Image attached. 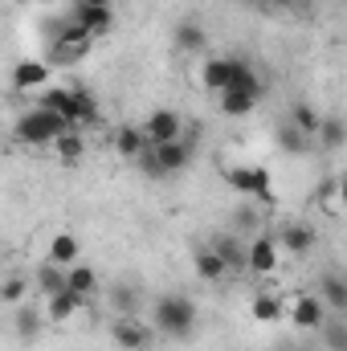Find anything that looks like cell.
I'll return each mask as SVG.
<instances>
[{
    "label": "cell",
    "mask_w": 347,
    "mask_h": 351,
    "mask_svg": "<svg viewBox=\"0 0 347 351\" xmlns=\"http://www.w3.org/2000/svg\"><path fill=\"white\" fill-rule=\"evenodd\" d=\"M66 131H70V119H62V114H53L45 106H29L12 127L16 143H29V147H53Z\"/></svg>",
    "instance_id": "6da1fadb"
},
{
    "label": "cell",
    "mask_w": 347,
    "mask_h": 351,
    "mask_svg": "<svg viewBox=\"0 0 347 351\" xmlns=\"http://www.w3.org/2000/svg\"><path fill=\"white\" fill-rule=\"evenodd\" d=\"M156 331H164L168 339H188L196 331V302L188 294H160L152 306Z\"/></svg>",
    "instance_id": "7a4b0ae2"
},
{
    "label": "cell",
    "mask_w": 347,
    "mask_h": 351,
    "mask_svg": "<svg viewBox=\"0 0 347 351\" xmlns=\"http://www.w3.org/2000/svg\"><path fill=\"white\" fill-rule=\"evenodd\" d=\"M135 164L147 176H176L192 164V147H188L184 139H180V143H160V147H152L147 156H139Z\"/></svg>",
    "instance_id": "3957f363"
},
{
    "label": "cell",
    "mask_w": 347,
    "mask_h": 351,
    "mask_svg": "<svg viewBox=\"0 0 347 351\" xmlns=\"http://www.w3.org/2000/svg\"><path fill=\"white\" fill-rule=\"evenodd\" d=\"M225 184L241 196H254L261 204H274V176L265 168H229L225 172Z\"/></svg>",
    "instance_id": "277c9868"
},
{
    "label": "cell",
    "mask_w": 347,
    "mask_h": 351,
    "mask_svg": "<svg viewBox=\"0 0 347 351\" xmlns=\"http://www.w3.org/2000/svg\"><path fill=\"white\" fill-rule=\"evenodd\" d=\"M286 315H290V323L298 331H323V323L331 319V311H327V302L319 294H294L286 302Z\"/></svg>",
    "instance_id": "5b68a950"
},
{
    "label": "cell",
    "mask_w": 347,
    "mask_h": 351,
    "mask_svg": "<svg viewBox=\"0 0 347 351\" xmlns=\"http://www.w3.org/2000/svg\"><path fill=\"white\" fill-rule=\"evenodd\" d=\"M143 135H147L152 147H160V143H180V139H184V119H180L176 110H152V119L143 123Z\"/></svg>",
    "instance_id": "8992f818"
},
{
    "label": "cell",
    "mask_w": 347,
    "mask_h": 351,
    "mask_svg": "<svg viewBox=\"0 0 347 351\" xmlns=\"http://www.w3.org/2000/svg\"><path fill=\"white\" fill-rule=\"evenodd\" d=\"M110 335H115V343L123 351H147L152 339H156V331H152L147 323H139L135 315H123V319L110 327Z\"/></svg>",
    "instance_id": "52a82bcc"
},
{
    "label": "cell",
    "mask_w": 347,
    "mask_h": 351,
    "mask_svg": "<svg viewBox=\"0 0 347 351\" xmlns=\"http://www.w3.org/2000/svg\"><path fill=\"white\" fill-rule=\"evenodd\" d=\"M49 78H53V70H49V62H41V58H25V62H16V70H12V90H21V94H41V90L49 86Z\"/></svg>",
    "instance_id": "ba28073f"
},
{
    "label": "cell",
    "mask_w": 347,
    "mask_h": 351,
    "mask_svg": "<svg viewBox=\"0 0 347 351\" xmlns=\"http://www.w3.org/2000/svg\"><path fill=\"white\" fill-rule=\"evenodd\" d=\"M208 245L225 258L229 274H250V241H246V237H237V233H217Z\"/></svg>",
    "instance_id": "9c48e42d"
},
{
    "label": "cell",
    "mask_w": 347,
    "mask_h": 351,
    "mask_svg": "<svg viewBox=\"0 0 347 351\" xmlns=\"http://www.w3.org/2000/svg\"><path fill=\"white\" fill-rule=\"evenodd\" d=\"M278 237L274 233H258V237H250V274H274L278 262H282V254H278Z\"/></svg>",
    "instance_id": "30bf717a"
},
{
    "label": "cell",
    "mask_w": 347,
    "mask_h": 351,
    "mask_svg": "<svg viewBox=\"0 0 347 351\" xmlns=\"http://www.w3.org/2000/svg\"><path fill=\"white\" fill-rule=\"evenodd\" d=\"M110 147H115V156H119V160H139V156H147V152H152V143H147L143 127H131V123H123V127L110 135Z\"/></svg>",
    "instance_id": "8fae6325"
},
{
    "label": "cell",
    "mask_w": 347,
    "mask_h": 351,
    "mask_svg": "<svg viewBox=\"0 0 347 351\" xmlns=\"http://www.w3.org/2000/svg\"><path fill=\"white\" fill-rule=\"evenodd\" d=\"M82 306H86V294H78V290L66 286L62 294L45 298V319H49V323H66V319H74Z\"/></svg>",
    "instance_id": "7c38bea8"
},
{
    "label": "cell",
    "mask_w": 347,
    "mask_h": 351,
    "mask_svg": "<svg viewBox=\"0 0 347 351\" xmlns=\"http://www.w3.org/2000/svg\"><path fill=\"white\" fill-rule=\"evenodd\" d=\"M192 265H196V278H200V282H221V278L229 274L225 258H221L213 245H196V250H192Z\"/></svg>",
    "instance_id": "4fadbf2b"
},
{
    "label": "cell",
    "mask_w": 347,
    "mask_h": 351,
    "mask_svg": "<svg viewBox=\"0 0 347 351\" xmlns=\"http://www.w3.org/2000/svg\"><path fill=\"white\" fill-rule=\"evenodd\" d=\"M70 16L86 29L94 41H98V37H106V33H110V25H115L110 8H82V4H70Z\"/></svg>",
    "instance_id": "5bb4252c"
},
{
    "label": "cell",
    "mask_w": 347,
    "mask_h": 351,
    "mask_svg": "<svg viewBox=\"0 0 347 351\" xmlns=\"http://www.w3.org/2000/svg\"><path fill=\"white\" fill-rule=\"evenodd\" d=\"M33 286H37L45 298H53V294H62V290L70 286V269H66V265H53V262L37 265V269H33Z\"/></svg>",
    "instance_id": "9a60e30c"
},
{
    "label": "cell",
    "mask_w": 347,
    "mask_h": 351,
    "mask_svg": "<svg viewBox=\"0 0 347 351\" xmlns=\"http://www.w3.org/2000/svg\"><path fill=\"white\" fill-rule=\"evenodd\" d=\"M278 241L290 250V254H311L315 250V229L307 225V221H290V225H282V233H278Z\"/></svg>",
    "instance_id": "2e32d148"
},
{
    "label": "cell",
    "mask_w": 347,
    "mask_h": 351,
    "mask_svg": "<svg viewBox=\"0 0 347 351\" xmlns=\"http://www.w3.org/2000/svg\"><path fill=\"white\" fill-rule=\"evenodd\" d=\"M319 298L327 302V311L347 315V278L344 274H323V282H319Z\"/></svg>",
    "instance_id": "e0dca14e"
},
{
    "label": "cell",
    "mask_w": 347,
    "mask_h": 351,
    "mask_svg": "<svg viewBox=\"0 0 347 351\" xmlns=\"http://www.w3.org/2000/svg\"><path fill=\"white\" fill-rule=\"evenodd\" d=\"M16 315H12V331H16V339H25V343H33L37 335H41V311L33 306V302H21V306H12Z\"/></svg>",
    "instance_id": "ac0fdd59"
},
{
    "label": "cell",
    "mask_w": 347,
    "mask_h": 351,
    "mask_svg": "<svg viewBox=\"0 0 347 351\" xmlns=\"http://www.w3.org/2000/svg\"><path fill=\"white\" fill-rule=\"evenodd\" d=\"M258 98L261 94H254V90H225V94H221V110H225L229 119H246V114H254Z\"/></svg>",
    "instance_id": "d6986e66"
},
{
    "label": "cell",
    "mask_w": 347,
    "mask_h": 351,
    "mask_svg": "<svg viewBox=\"0 0 347 351\" xmlns=\"http://www.w3.org/2000/svg\"><path fill=\"white\" fill-rule=\"evenodd\" d=\"M53 152H58L62 164H78V160L86 156V135H82V127H70V131L53 143Z\"/></svg>",
    "instance_id": "ffe728a7"
},
{
    "label": "cell",
    "mask_w": 347,
    "mask_h": 351,
    "mask_svg": "<svg viewBox=\"0 0 347 351\" xmlns=\"http://www.w3.org/2000/svg\"><path fill=\"white\" fill-rule=\"evenodd\" d=\"M286 123H290V127H298L302 135H311V139H315V135H319V127H323V114H319L311 102H294Z\"/></svg>",
    "instance_id": "44dd1931"
},
{
    "label": "cell",
    "mask_w": 347,
    "mask_h": 351,
    "mask_svg": "<svg viewBox=\"0 0 347 351\" xmlns=\"http://www.w3.org/2000/svg\"><path fill=\"white\" fill-rule=\"evenodd\" d=\"M200 82H204V90L225 94V90H229V58H208V62L200 66Z\"/></svg>",
    "instance_id": "7402d4cb"
},
{
    "label": "cell",
    "mask_w": 347,
    "mask_h": 351,
    "mask_svg": "<svg viewBox=\"0 0 347 351\" xmlns=\"http://www.w3.org/2000/svg\"><path fill=\"white\" fill-rule=\"evenodd\" d=\"M229 90H254V94H261L258 74H254V66L246 58H229Z\"/></svg>",
    "instance_id": "603a6c76"
},
{
    "label": "cell",
    "mask_w": 347,
    "mask_h": 351,
    "mask_svg": "<svg viewBox=\"0 0 347 351\" xmlns=\"http://www.w3.org/2000/svg\"><path fill=\"white\" fill-rule=\"evenodd\" d=\"M49 262L53 265H78V237L74 233H58L53 241H49Z\"/></svg>",
    "instance_id": "cb8c5ba5"
},
{
    "label": "cell",
    "mask_w": 347,
    "mask_h": 351,
    "mask_svg": "<svg viewBox=\"0 0 347 351\" xmlns=\"http://www.w3.org/2000/svg\"><path fill=\"white\" fill-rule=\"evenodd\" d=\"M250 315H254L258 323H278V319L286 315V302H282L278 294H254V302H250Z\"/></svg>",
    "instance_id": "d4e9b609"
},
{
    "label": "cell",
    "mask_w": 347,
    "mask_h": 351,
    "mask_svg": "<svg viewBox=\"0 0 347 351\" xmlns=\"http://www.w3.org/2000/svg\"><path fill=\"white\" fill-rule=\"evenodd\" d=\"M327 152H335V147H344L347 143V123L339 114H323V127H319V135H315Z\"/></svg>",
    "instance_id": "484cf974"
},
{
    "label": "cell",
    "mask_w": 347,
    "mask_h": 351,
    "mask_svg": "<svg viewBox=\"0 0 347 351\" xmlns=\"http://www.w3.org/2000/svg\"><path fill=\"white\" fill-rule=\"evenodd\" d=\"M204 29L196 25V21H180V29H176V49H184V53H196V49H204Z\"/></svg>",
    "instance_id": "4316f807"
},
{
    "label": "cell",
    "mask_w": 347,
    "mask_h": 351,
    "mask_svg": "<svg viewBox=\"0 0 347 351\" xmlns=\"http://www.w3.org/2000/svg\"><path fill=\"white\" fill-rule=\"evenodd\" d=\"M70 290H78V294H98V269L94 265H70Z\"/></svg>",
    "instance_id": "83f0119b"
},
{
    "label": "cell",
    "mask_w": 347,
    "mask_h": 351,
    "mask_svg": "<svg viewBox=\"0 0 347 351\" xmlns=\"http://www.w3.org/2000/svg\"><path fill=\"white\" fill-rule=\"evenodd\" d=\"M274 139H278V147H282V152H290V156H302V152H307V143H311V135H302V131H298V127H290V123H282Z\"/></svg>",
    "instance_id": "f1b7e54d"
},
{
    "label": "cell",
    "mask_w": 347,
    "mask_h": 351,
    "mask_svg": "<svg viewBox=\"0 0 347 351\" xmlns=\"http://www.w3.org/2000/svg\"><path fill=\"white\" fill-rule=\"evenodd\" d=\"M229 233H237V237H246V241H250V237H258V233H261L258 213H254V208H237V213H233V221H229Z\"/></svg>",
    "instance_id": "f546056e"
},
{
    "label": "cell",
    "mask_w": 347,
    "mask_h": 351,
    "mask_svg": "<svg viewBox=\"0 0 347 351\" xmlns=\"http://www.w3.org/2000/svg\"><path fill=\"white\" fill-rule=\"evenodd\" d=\"M110 306H115L119 315H135V311H139V294L123 282V286H115V290H110Z\"/></svg>",
    "instance_id": "4dcf8cb0"
},
{
    "label": "cell",
    "mask_w": 347,
    "mask_h": 351,
    "mask_svg": "<svg viewBox=\"0 0 347 351\" xmlns=\"http://www.w3.org/2000/svg\"><path fill=\"white\" fill-rule=\"evenodd\" d=\"M25 290H29V282H25L21 274H12V278L0 286V302H4V306H21V302H25Z\"/></svg>",
    "instance_id": "1f68e13d"
},
{
    "label": "cell",
    "mask_w": 347,
    "mask_h": 351,
    "mask_svg": "<svg viewBox=\"0 0 347 351\" xmlns=\"http://www.w3.org/2000/svg\"><path fill=\"white\" fill-rule=\"evenodd\" d=\"M323 331H327V348H331V351H347V323L327 319V323H323Z\"/></svg>",
    "instance_id": "d6a6232c"
},
{
    "label": "cell",
    "mask_w": 347,
    "mask_h": 351,
    "mask_svg": "<svg viewBox=\"0 0 347 351\" xmlns=\"http://www.w3.org/2000/svg\"><path fill=\"white\" fill-rule=\"evenodd\" d=\"M74 4H82V8H110V0H74Z\"/></svg>",
    "instance_id": "836d02e7"
},
{
    "label": "cell",
    "mask_w": 347,
    "mask_h": 351,
    "mask_svg": "<svg viewBox=\"0 0 347 351\" xmlns=\"http://www.w3.org/2000/svg\"><path fill=\"white\" fill-rule=\"evenodd\" d=\"M339 204H344V208H347V172L339 176Z\"/></svg>",
    "instance_id": "e575fe53"
},
{
    "label": "cell",
    "mask_w": 347,
    "mask_h": 351,
    "mask_svg": "<svg viewBox=\"0 0 347 351\" xmlns=\"http://www.w3.org/2000/svg\"><path fill=\"white\" fill-rule=\"evenodd\" d=\"M265 4H274V8H290L294 0H265Z\"/></svg>",
    "instance_id": "d590c367"
},
{
    "label": "cell",
    "mask_w": 347,
    "mask_h": 351,
    "mask_svg": "<svg viewBox=\"0 0 347 351\" xmlns=\"http://www.w3.org/2000/svg\"><path fill=\"white\" fill-rule=\"evenodd\" d=\"M237 4H254V8H261V4H265V0H237Z\"/></svg>",
    "instance_id": "8d00e7d4"
},
{
    "label": "cell",
    "mask_w": 347,
    "mask_h": 351,
    "mask_svg": "<svg viewBox=\"0 0 347 351\" xmlns=\"http://www.w3.org/2000/svg\"><path fill=\"white\" fill-rule=\"evenodd\" d=\"M290 351H311V348H290Z\"/></svg>",
    "instance_id": "74e56055"
}]
</instances>
